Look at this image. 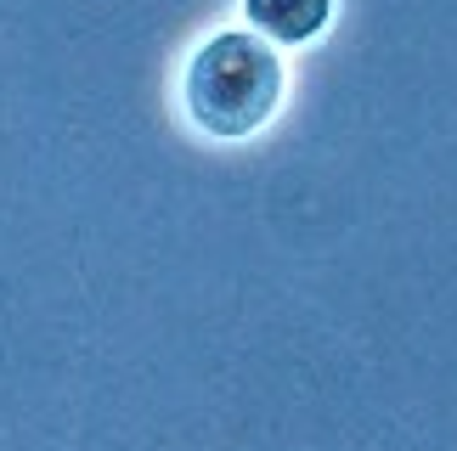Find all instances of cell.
I'll list each match as a JSON object with an SVG mask.
<instances>
[{
  "label": "cell",
  "mask_w": 457,
  "mask_h": 451,
  "mask_svg": "<svg viewBox=\"0 0 457 451\" xmlns=\"http://www.w3.org/2000/svg\"><path fill=\"white\" fill-rule=\"evenodd\" d=\"M283 102V57L243 29H220L187 62V113L209 135H249Z\"/></svg>",
  "instance_id": "6da1fadb"
},
{
  "label": "cell",
  "mask_w": 457,
  "mask_h": 451,
  "mask_svg": "<svg viewBox=\"0 0 457 451\" xmlns=\"http://www.w3.org/2000/svg\"><path fill=\"white\" fill-rule=\"evenodd\" d=\"M243 6L266 40H311L333 17V0H243Z\"/></svg>",
  "instance_id": "7a4b0ae2"
}]
</instances>
